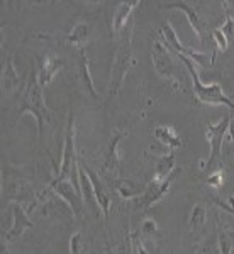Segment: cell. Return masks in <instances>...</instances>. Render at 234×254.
I'll return each mask as SVG.
<instances>
[{
  "label": "cell",
  "instance_id": "cell-1",
  "mask_svg": "<svg viewBox=\"0 0 234 254\" xmlns=\"http://www.w3.org/2000/svg\"><path fill=\"white\" fill-rule=\"evenodd\" d=\"M24 114H31L36 119L38 124V137H41L44 129V124L49 121V110L46 107V102L43 97V87L38 81V73H32L27 87L24 90V95L20 98V109H19V117Z\"/></svg>",
  "mask_w": 234,
  "mask_h": 254
},
{
  "label": "cell",
  "instance_id": "cell-2",
  "mask_svg": "<svg viewBox=\"0 0 234 254\" xmlns=\"http://www.w3.org/2000/svg\"><path fill=\"white\" fill-rule=\"evenodd\" d=\"M165 46H166V44H165ZM170 51H171V49H170ZM171 53H173L176 58L183 63L187 73L190 75V78H192V85H194V95L199 98L202 104H205V105H226V107L234 110V102L228 95H224V92H223V88H221L219 83L204 85L202 81H200L199 75H197L194 61H192L190 58H187V56H183V55H178V53H175V51H171Z\"/></svg>",
  "mask_w": 234,
  "mask_h": 254
},
{
  "label": "cell",
  "instance_id": "cell-3",
  "mask_svg": "<svg viewBox=\"0 0 234 254\" xmlns=\"http://www.w3.org/2000/svg\"><path fill=\"white\" fill-rule=\"evenodd\" d=\"M55 180H70L81 195V190H80V165H78L77 151H75V119H73L72 112H70V116H68L67 137H65L61 165H60V170L56 171Z\"/></svg>",
  "mask_w": 234,
  "mask_h": 254
},
{
  "label": "cell",
  "instance_id": "cell-4",
  "mask_svg": "<svg viewBox=\"0 0 234 254\" xmlns=\"http://www.w3.org/2000/svg\"><path fill=\"white\" fill-rule=\"evenodd\" d=\"M131 64H133V44H131V34H129L124 39V43L119 46L117 55H116V58H114L112 71H110V85H109L110 97L119 93Z\"/></svg>",
  "mask_w": 234,
  "mask_h": 254
},
{
  "label": "cell",
  "instance_id": "cell-5",
  "mask_svg": "<svg viewBox=\"0 0 234 254\" xmlns=\"http://www.w3.org/2000/svg\"><path fill=\"white\" fill-rule=\"evenodd\" d=\"M159 39H161L163 43L166 44L168 49H171V51L178 53V55L187 56V58H190L192 61H194V63L200 64L202 68H207V66H212V64H214V60H209L207 58V53H195V51H192L190 48L183 46V44L180 43V39L176 38V32H175L173 27H171L170 20L163 22Z\"/></svg>",
  "mask_w": 234,
  "mask_h": 254
},
{
  "label": "cell",
  "instance_id": "cell-6",
  "mask_svg": "<svg viewBox=\"0 0 234 254\" xmlns=\"http://www.w3.org/2000/svg\"><path fill=\"white\" fill-rule=\"evenodd\" d=\"M229 121H231V112L226 116L219 124H211L207 122L205 126V137H207L209 144H211V154H209V161H207V171L214 170L219 166V158H221V151H223V139L228 134L229 129Z\"/></svg>",
  "mask_w": 234,
  "mask_h": 254
},
{
  "label": "cell",
  "instance_id": "cell-7",
  "mask_svg": "<svg viewBox=\"0 0 234 254\" xmlns=\"http://www.w3.org/2000/svg\"><path fill=\"white\" fill-rule=\"evenodd\" d=\"M49 190L67 203L68 208L73 212V215H75L77 219H80L85 202H83V198H81L80 191L77 190L75 185H73L70 180H53V182L49 183Z\"/></svg>",
  "mask_w": 234,
  "mask_h": 254
},
{
  "label": "cell",
  "instance_id": "cell-8",
  "mask_svg": "<svg viewBox=\"0 0 234 254\" xmlns=\"http://www.w3.org/2000/svg\"><path fill=\"white\" fill-rule=\"evenodd\" d=\"M151 58H153V64L155 69L158 71V75H161L163 78H168L175 83H182V80L176 78V71H178V66L173 61L170 55V49L165 46L161 39H156L153 44V53H151Z\"/></svg>",
  "mask_w": 234,
  "mask_h": 254
},
{
  "label": "cell",
  "instance_id": "cell-9",
  "mask_svg": "<svg viewBox=\"0 0 234 254\" xmlns=\"http://www.w3.org/2000/svg\"><path fill=\"white\" fill-rule=\"evenodd\" d=\"M175 175H176V171L170 176V178L163 180V182H155V180H151V182L148 183V187H145L143 193L138 196V205L148 210V208L153 207L155 203H158L159 200L168 193L171 183H173Z\"/></svg>",
  "mask_w": 234,
  "mask_h": 254
},
{
  "label": "cell",
  "instance_id": "cell-10",
  "mask_svg": "<svg viewBox=\"0 0 234 254\" xmlns=\"http://www.w3.org/2000/svg\"><path fill=\"white\" fill-rule=\"evenodd\" d=\"M10 210H12V217H14V220H12V225H10L9 231H5L2 234V243H7V244L22 236L27 229L34 227L32 220L29 219V215H27V212L24 210L19 203H12Z\"/></svg>",
  "mask_w": 234,
  "mask_h": 254
},
{
  "label": "cell",
  "instance_id": "cell-11",
  "mask_svg": "<svg viewBox=\"0 0 234 254\" xmlns=\"http://www.w3.org/2000/svg\"><path fill=\"white\" fill-rule=\"evenodd\" d=\"M81 168H83V171L87 173L90 183H92V187H93V193H95V198L98 202V207H100V210H102V215H104V219L107 220L109 214H110V205H112V200H110V196H109L107 188L104 187V183L100 182V178H98V175L95 171L90 170L88 166H81Z\"/></svg>",
  "mask_w": 234,
  "mask_h": 254
},
{
  "label": "cell",
  "instance_id": "cell-12",
  "mask_svg": "<svg viewBox=\"0 0 234 254\" xmlns=\"http://www.w3.org/2000/svg\"><path fill=\"white\" fill-rule=\"evenodd\" d=\"M124 137V132L122 130H117V134L110 139L109 147L105 151L104 156V171L109 175L114 176V180H117L119 170H121V154H119V142Z\"/></svg>",
  "mask_w": 234,
  "mask_h": 254
},
{
  "label": "cell",
  "instance_id": "cell-13",
  "mask_svg": "<svg viewBox=\"0 0 234 254\" xmlns=\"http://www.w3.org/2000/svg\"><path fill=\"white\" fill-rule=\"evenodd\" d=\"M205 224H207V205L200 202L194 205L190 210V217H188V236L194 243H197L204 234Z\"/></svg>",
  "mask_w": 234,
  "mask_h": 254
},
{
  "label": "cell",
  "instance_id": "cell-14",
  "mask_svg": "<svg viewBox=\"0 0 234 254\" xmlns=\"http://www.w3.org/2000/svg\"><path fill=\"white\" fill-rule=\"evenodd\" d=\"M63 68V60L58 58L55 55H44V58L41 60V66H39V71H38V81L41 87H48L55 76L58 75V71Z\"/></svg>",
  "mask_w": 234,
  "mask_h": 254
},
{
  "label": "cell",
  "instance_id": "cell-15",
  "mask_svg": "<svg viewBox=\"0 0 234 254\" xmlns=\"http://www.w3.org/2000/svg\"><path fill=\"white\" fill-rule=\"evenodd\" d=\"M139 5V2L133 0V2H122L119 3L117 10L114 12V17H112V29L114 34H119V32L126 31V27L131 24V15H133V10L136 9Z\"/></svg>",
  "mask_w": 234,
  "mask_h": 254
},
{
  "label": "cell",
  "instance_id": "cell-16",
  "mask_svg": "<svg viewBox=\"0 0 234 254\" xmlns=\"http://www.w3.org/2000/svg\"><path fill=\"white\" fill-rule=\"evenodd\" d=\"M175 171H176V168H175V153H173V151H168V153L163 154L161 158L156 159L153 180H155V182H163V180L170 178Z\"/></svg>",
  "mask_w": 234,
  "mask_h": 254
},
{
  "label": "cell",
  "instance_id": "cell-17",
  "mask_svg": "<svg viewBox=\"0 0 234 254\" xmlns=\"http://www.w3.org/2000/svg\"><path fill=\"white\" fill-rule=\"evenodd\" d=\"M166 9H180V10H182L183 14L187 15L188 22H190V26H192V29H194L195 34H197V38H199V41L202 43V41H204V26H202V22H200L199 15H197V12L192 9L187 2H171V3H168V5H166Z\"/></svg>",
  "mask_w": 234,
  "mask_h": 254
},
{
  "label": "cell",
  "instance_id": "cell-18",
  "mask_svg": "<svg viewBox=\"0 0 234 254\" xmlns=\"http://www.w3.org/2000/svg\"><path fill=\"white\" fill-rule=\"evenodd\" d=\"M80 190H81V198H83V202L87 203L90 208H92L95 217H100L102 210H100V207H98L95 193H93V187H92V183H90L87 173H85L81 166H80Z\"/></svg>",
  "mask_w": 234,
  "mask_h": 254
},
{
  "label": "cell",
  "instance_id": "cell-19",
  "mask_svg": "<svg viewBox=\"0 0 234 254\" xmlns=\"http://www.w3.org/2000/svg\"><path fill=\"white\" fill-rule=\"evenodd\" d=\"M19 85H20V78L14 68L12 58H9L7 60L5 69H3V73H2V90L5 95H12L14 92H17Z\"/></svg>",
  "mask_w": 234,
  "mask_h": 254
},
{
  "label": "cell",
  "instance_id": "cell-20",
  "mask_svg": "<svg viewBox=\"0 0 234 254\" xmlns=\"http://www.w3.org/2000/svg\"><path fill=\"white\" fill-rule=\"evenodd\" d=\"M155 137L161 142L163 146H168L170 151H175L176 147L182 146V139L176 136L175 129L170 126H158L155 127Z\"/></svg>",
  "mask_w": 234,
  "mask_h": 254
},
{
  "label": "cell",
  "instance_id": "cell-21",
  "mask_svg": "<svg viewBox=\"0 0 234 254\" xmlns=\"http://www.w3.org/2000/svg\"><path fill=\"white\" fill-rule=\"evenodd\" d=\"M88 38H90V24L81 22V24H77V26L73 27V31L70 32V34L63 36L61 39H63L65 43L73 44V46H77L78 49H81V46L87 43Z\"/></svg>",
  "mask_w": 234,
  "mask_h": 254
},
{
  "label": "cell",
  "instance_id": "cell-22",
  "mask_svg": "<svg viewBox=\"0 0 234 254\" xmlns=\"http://www.w3.org/2000/svg\"><path fill=\"white\" fill-rule=\"evenodd\" d=\"M78 68H80V78L83 81V85L87 87L88 93L92 97H97L95 87H93V80L90 75V66H88V56L83 49H78Z\"/></svg>",
  "mask_w": 234,
  "mask_h": 254
},
{
  "label": "cell",
  "instance_id": "cell-23",
  "mask_svg": "<svg viewBox=\"0 0 234 254\" xmlns=\"http://www.w3.org/2000/svg\"><path fill=\"white\" fill-rule=\"evenodd\" d=\"M114 188L117 190V193L122 196V198L126 200H131V198H138L139 195L143 193V190L145 188H138L134 187L131 182H127V180H114Z\"/></svg>",
  "mask_w": 234,
  "mask_h": 254
},
{
  "label": "cell",
  "instance_id": "cell-24",
  "mask_svg": "<svg viewBox=\"0 0 234 254\" xmlns=\"http://www.w3.org/2000/svg\"><path fill=\"white\" fill-rule=\"evenodd\" d=\"M217 225H219V229H217V248H219V254H233L234 241L231 234L224 227H221L219 222H217Z\"/></svg>",
  "mask_w": 234,
  "mask_h": 254
},
{
  "label": "cell",
  "instance_id": "cell-25",
  "mask_svg": "<svg viewBox=\"0 0 234 254\" xmlns=\"http://www.w3.org/2000/svg\"><path fill=\"white\" fill-rule=\"evenodd\" d=\"M83 251H85L83 234L78 231L70 237V254H81Z\"/></svg>",
  "mask_w": 234,
  "mask_h": 254
},
{
  "label": "cell",
  "instance_id": "cell-26",
  "mask_svg": "<svg viewBox=\"0 0 234 254\" xmlns=\"http://www.w3.org/2000/svg\"><path fill=\"white\" fill-rule=\"evenodd\" d=\"M141 232L146 237L158 236L159 234V227H158V224H156V220L155 219H150V217H146V219L141 222Z\"/></svg>",
  "mask_w": 234,
  "mask_h": 254
},
{
  "label": "cell",
  "instance_id": "cell-27",
  "mask_svg": "<svg viewBox=\"0 0 234 254\" xmlns=\"http://www.w3.org/2000/svg\"><path fill=\"white\" fill-rule=\"evenodd\" d=\"M217 237H209L197 248L195 254H217Z\"/></svg>",
  "mask_w": 234,
  "mask_h": 254
},
{
  "label": "cell",
  "instance_id": "cell-28",
  "mask_svg": "<svg viewBox=\"0 0 234 254\" xmlns=\"http://www.w3.org/2000/svg\"><path fill=\"white\" fill-rule=\"evenodd\" d=\"M214 203L217 207L221 208V210H224V212H229L231 215H234V196H229L228 200H224V198H219V196H214Z\"/></svg>",
  "mask_w": 234,
  "mask_h": 254
},
{
  "label": "cell",
  "instance_id": "cell-29",
  "mask_svg": "<svg viewBox=\"0 0 234 254\" xmlns=\"http://www.w3.org/2000/svg\"><path fill=\"white\" fill-rule=\"evenodd\" d=\"M212 38H214L216 41V44H217V48L221 49V51H226L228 49V44H229V41L228 38H226V34L221 29H214L212 31Z\"/></svg>",
  "mask_w": 234,
  "mask_h": 254
},
{
  "label": "cell",
  "instance_id": "cell-30",
  "mask_svg": "<svg viewBox=\"0 0 234 254\" xmlns=\"http://www.w3.org/2000/svg\"><path fill=\"white\" fill-rule=\"evenodd\" d=\"M207 185H211L214 188L223 185V171H216V173L209 175L207 176Z\"/></svg>",
  "mask_w": 234,
  "mask_h": 254
},
{
  "label": "cell",
  "instance_id": "cell-31",
  "mask_svg": "<svg viewBox=\"0 0 234 254\" xmlns=\"http://www.w3.org/2000/svg\"><path fill=\"white\" fill-rule=\"evenodd\" d=\"M228 134H229V141H234V112H231V121H229V129H228Z\"/></svg>",
  "mask_w": 234,
  "mask_h": 254
},
{
  "label": "cell",
  "instance_id": "cell-32",
  "mask_svg": "<svg viewBox=\"0 0 234 254\" xmlns=\"http://www.w3.org/2000/svg\"><path fill=\"white\" fill-rule=\"evenodd\" d=\"M134 244H136V246H134V248H136V253H138V254H148V251L145 249V246H143L141 243H139L138 239H136V243H134Z\"/></svg>",
  "mask_w": 234,
  "mask_h": 254
},
{
  "label": "cell",
  "instance_id": "cell-33",
  "mask_svg": "<svg viewBox=\"0 0 234 254\" xmlns=\"http://www.w3.org/2000/svg\"><path fill=\"white\" fill-rule=\"evenodd\" d=\"M0 254H10V251H9V244L7 243H2V253Z\"/></svg>",
  "mask_w": 234,
  "mask_h": 254
},
{
  "label": "cell",
  "instance_id": "cell-34",
  "mask_svg": "<svg viewBox=\"0 0 234 254\" xmlns=\"http://www.w3.org/2000/svg\"><path fill=\"white\" fill-rule=\"evenodd\" d=\"M107 254H114V253H112V249H110V246H109V244H107Z\"/></svg>",
  "mask_w": 234,
  "mask_h": 254
}]
</instances>
